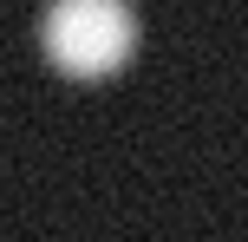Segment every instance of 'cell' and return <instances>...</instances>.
Segmentation results:
<instances>
[{"mask_svg":"<svg viewBox=\"0 0 248 242\" xmlns=\"http://www.w3.org/2000/svg\"><path fill=\"white\" fill-rule=\"evenodd\" d=\"M39 46L59 72L105 79L131 59L137 46V13L131 0H46L39 13Z\"/></svg>","mask_w":248,"mask_h":242,"instance_id":"obj_1","label":"cell"}]
</instances>
